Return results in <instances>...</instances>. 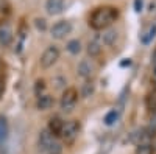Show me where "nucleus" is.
<instances>
[{"instance_id":"obj_1","label":"nucleus","mask_w":156,"mask_h":154,"mask_svg":"<svg viewBox=\"0 0 156 154\" xmlns=\"http://www.w3.org/2000/svg\"><path fill=\"white\" fill-rule=\"evenodd\" d=\"M119 19V9L111 5L98 6L89 17V27L95 31H105Z\"/></svg>"},{"instance_id":"obj_2","label":"nucleus","mask_w":156,"mask_h":154,"mask_svg":"<svg viewBox=\"0 0 156 154\" xmlns=\"http://www.w3.org/2000/svg\"><path fill=\"white\" fill-rule=\"evenodd\" d=\"M37 143H39V149L50 152V154H58L59 152V145L56 142V135L53 132L47 129H42L39 132V139H37Z\"/></svg>"},{"instance_id":"obj_3","label":"nucleus","mask_w":156,"mask_h":154,"mask_svg":"<svg viewBox=\"0 0 156 154\" xmlns=\"http://www.w3.org/2000/svg\"><path fill=\"white\" fill-rule=\"evenodd\" d=\"M78 132H80V121L78 120H67V121H64V125H62L59 137L66 143L70 145V143L75 142V139L78 137Z\"/></svg>"},{"instance_id":"obj_4","label":"nucleus","mask_w":156,"mask_h":154,"mask_svg":"<svg viewBox=\"0 0 156 154\" xmlns=\"http://www.w3.org/2000/svg\"><path fill=\"white\" fill-rule=\"evenodd\" d=\"M78 101V91L75 87H69L62 92V97L59 100V108L62 112H72L75 109V104Z\"/></svg>"},{"instance_id":"obj_5","label":"nucleus","mask_w":156,"mask_h":154,"mask_svg":"<svg viewBox=\"0 0 156 154\" xmlns=\"http://www.w3.org/2000/svg\"><path fill=\"white\" fill-rule=\"evenodd\" d=\"M59 48L56 45H50L44 50V53L41 55V59H39V64H41L42 69H50L53 67L55 64L59 59Z\"/></svg>"},{"instance_id":"obj_6","label":"nucleus","mask_w":156,"mask_h":154,"mask_svg":"<svg viewBox=\"0 0 156 154\" xmlns=\"http://www.w3.org/2000/svg\"><path fill=\"white\" fill-rule=\"evenodd\" d=\"M70 33H72V23L69 20H59V22L51 25V28H50V36L53 39H58V41L64 39Z\"/></svg>"},{"instance_id":"obj_7","label":"nucleus","mask_w":156,"mask_h":154,"mask_svg":"<svg viewBox=\"0 0 156 154\" xmlns=\"http://www.w3.org/2000/svg\"><path fill=\"white\" fill-rule=\"evenodd\" d=\"M76 72H78V75H80L81 78L89 80V78H92L94 73H95V66L92 64V61H90V59H83L80 64H78Z\"/></svg>"},{"instance_id":"obj_8","label":"nucleus","mask_w":156,"mask_h":154,"mask_svg":"<svg viewBox=\"0 0 156 154\" xmlns=\"http://www.w3.org/2000/svg\"><path fill=\"white\" fill-rule=\"evenodd\" d=\"M12 39H14V34H12V28L9 27V23H0V45L9 47Z\"/></svg>"},{"instance_id":"obj_9","label":"nucleus","mask_w":156,"mask_h":154,"mask_svg":"<svg viewBox=\"0 0 156 154\" xmlns=\"http://www.w3.org/2000/svg\"><path fill=\"white\" fill-rule=\"evenodd\" d=\"M8 137H9V126L5 117L0 115V152L5 151L6 142H8Z\"/></svg>"},{"instance_id":"obj_10","label":"nucleus","mask_w":156,"mask_h":154,"mask_svg":"<svg viewBox=\"0 0 156 154\" xmlns=\"http://www.w3.org/2000/svg\"><path fill=\"white\" fill-rule=\"evenodd\" d=\"M45 11L50 16H58L64 11V0H47Z\"/></svg>"},{"instance_id":"obj_11","label":"nucleus","mask_w":156,"mask_h":154,"mask_svg":"<svg viewBox=\"0 0 156 154\" xmlns=\"http://www.w3.org/2000/svg\"><path fill=\"white\" fill-rule=\"evenodd\" d=\"M101 50H103V41H101V37H94L92 41H89L87 44V53L89 56H98L101 53Z\"/></svg>"},{"instance_id":"obj_12","label":"nucleus","mask_w":156,"mask_h":154,"mask_svg":"<svg viewBox=\"0 0 156 154\" xmlns=\"http://www.w3.org/2000/svg\"><path fill=\"white\" fill-rule=\"evenodd\" d=\"M53 103H55L53 97L42 94V95H39L37 100H36V108L39 111H47V109H50L51 106H53Z\"/></svg>"},{"instance_id":"obj_13","label":"nucleus","mask_w":156,"mask_h":154,"mask_svg":"<svg viewBox=\"0 0 156 154\" xmlns=\"http://www.w3.org/2000/svg\"><path fill=\"white\" fill-rule=\"evenodd\" d=\"M156 36V23H151V25H148V27L142 31V34H140V42L142 44H150L151 41H153V37Z\"/></svg>"},{"instance_id":"obj_14","label":"nucleus","mask_w":156,"mask_h":154,"mask_svg":"<svg viewBox=\"0 0 156 154\" xmlns=\"http://www.w3.org/2000/svg\"><path fill=\"white\" fill-rule=\"evenodd\" d=\"M62 125H64V120H62V118H59V117H51L50 121H48V131L53 132L56 137H59L61 129H62Z\"/></svg>"},{"instance_id":"obj_15","label":"nucleus","mask_w":156,"mask_h":154,"mask_svg":"<svg viewBox=\"0 0 156 154\" xmlns=\"http://www.w3.org/2000/svg\"><path fill=\"white\" fill-rule=\"evenodd\" d=\"M115 39H117V31L115 30H109L108 28L101 34V41H103V44H106V45H112Z\"/></svg>"},{"instance_id":"obj_16","label":"nucleus","mask_w":156,"mask_h":154,"mask_svg":"<svg viewBox=\"0 0 156 154\" xmlns=\"http://www.w3.org/2000/svg\"><path fill=\"white\" fill-rule=\"evenodd\" d=\"M117 120H119V111H117V109L109 111V112L105 115V118H103V121H105L106 126H112V125H115Z\"/></svg>"},{"instance_id":"obj_17","label":"nucleus","mask_w":156,"mask_h":154,"mask_svg":"<svg viewBox=\"0 0 156 154\" xmlns=\"http://www.w3.org/2000/svg\"><path fill=\"white\" fill-rule=\"evenodd\" d=\"M136 154H153V145L150 142H142L136 146Z\"/></svg>"},{"instance_id":"obj_18","label":"nucleus","mask_w":156,"mask_h":154,"mask_svg":"<svg viewBox=\"0 0 156 154\" xmlns=\"http://www.w3.org/2000/svg\"><path fill=\"white\" fill-rule=\"evenodd\" d=\"M67 51L72 55H78L81 51V42L78 41V39H72L67 42Z\"/></svg>"},{"instance_id":"obj_19","label":"nucleus","mask_w":156,"mask_h":154,"mask_svg":"<svg viewBox=\"0 0 156 154\" xmlns=\"http://www.w3.org/2000/svg\"><path fill=\"white\" fill-rule=\"evenodd\" d=\"M147 108L150 112H156V91H153L147 97Z\"/></svg>"},{"instance_id":"obj_20","label":"nucleus","mask_w":156,"mask_h":154,"mask_svg":"<svg viewBox=\"0 0 156 154\" xmlns=\"http://www.w3.org/2000/svg\"><path fill=\"white\" fill-rule=\"evenodd\" d=\"M94 94V83L92 81H87V83H84V86H83V91H81V95L84 97V98H87V97H90Z\"/></svg>"},{"instance_id":"obj_21","label":"nucleus","mask_w":156,"mask_h":154,"mask_svg":"<svg viewBox=\"0 0 156 154\" xmlns=\"http://www.w3.org/2000/svg\"><path fill=\"white\" fill-rule=\"evenodd\" d=\"M45 83H44V80H37L36 81V95L39 97V95H42L41 92L44 91V89H45V86H44Z\"/></svg>"},{"instance_id":"obj_22","label":"nucleus","mask_w":156,"mask_h":154,"mask_svg":"<svg viewBox=\"0 0 156 154\" xmlns=\"http://www.w3.org/2000/svg\"><path fill=\"white\" fill-rule=\"evenodd\" d=\"M142 8H144V0H134V11L140 12Z\"/></svg>"},{"instance_id":"obj_23","label":"nucleus","mask_w":156,"mask_h":154,"mask_svg":"<svg viewBox=\"0 0 156 154\" xmlns=\"http://www.w3.org/2000/svg\"><path fill=\"white\" fill-rule=\"evenodd\" d=\"M36 27H37V30H45V19H36Z\"/></svg>"},{"instance_id":"obj_24","label":"nucleus","mask_w":156,"mask_h":154,"mask_svg":"<svg viewBox=\"0 0 156 154\" xmlns=\"http://www.w3.org/2000/svg\"><path fill=\"white\" fill-rule=\"evenodd\" d=\"M151 78L156 83V64H153V70H151Z\"/></svg>"},{"instance_id":"obj_25","label":"nucleus","mask_w":156,"mask_h":154,"mask_svg":"<svg viewBox=\"0 0 156 154\" xmlns=\"http://www.w3.org/2000/svg\"><path fill=\"white\" fill-rule=\"evenodd\" d=\"M3 91H5V86H3V81L0 80V95L3 94Z\"/></svg>"},{"instance_id":"obj_26","label":"nucleus","mask_w":156,"mask_h":154,"mask_svg":"<svg viewBox=\"0 0 156 154\" xmlns=\"http://www.w3.org/2000/svg\"><path fill=\"white\" fill-rule=\"evenodd\" d=\"M153 64H156V50H154V53H153Z\"/></svg>"},{"instance_id":"obj_27","label":"nucleus","mask_w":156,"mask_h":154,"mask_svg":"<svg viewBox=\"0 0 156 154\" xmlns=\"http://www.w3.org/2000/svg\"><path fill=\"white\" fill-rule=\"evenodd\" d=\"M154 149H156V142H154Z\"/></svg>"}]
</instances>
